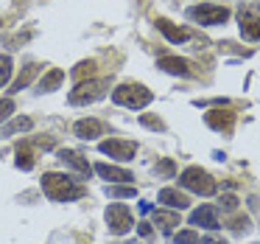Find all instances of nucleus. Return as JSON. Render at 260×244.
<instances>
[{
    "label": "nucleus",
    "instance_id": "nucleus-4",
    "mask_svg": "<svg viewBox=\"0 0 260 244\" xmlns=\"http://www.w3.org/2000/svg\"><path fill=\"white\" fill-rule=\"evenodd\" d=\"M109 90V79H87V82H79L76 90H70V104H92L98 98H104Z\"/></svg>",
    "mask_w": 260,
    "mask_h": 244
},
{
    "label": "nucleus",
    "instance_id": "nucleus-15",
    "mask_svg": "<svg viewBox=\"0 0 260 244\" xmlns=\"http://www.w3.org/2000/svg\"><path fill=\"white\" fill-rule=\"evenodd\" d=\"M157 29L165 34V40H168V42H187V40L193 37L187 29H179V25H171L168 20H162V17L157 20Z\"/></svg>",
    "mask_w": 260,
    "mask_h": 244
},
{
    "label": "nucleus",
    "instance_id": "nucleus-21",
    "mask_svg": "<svg viewBox=\"0 0 260 244\" xmlns=\"http://www.w3.org/2000/svg\"><path fill=\"white\" fill-rule=\"evenodd\" d=\"M17 169H23V171L34 169V154H31V143L28 141H23L17 146Z\"/></svg>",
    "mask_w": 260,
    "mask_h": 244
},
{
    "label": "nucleus",
    "instance_id": "nucleus-13",
    "mask_svg": "<svg viewBox=\"0 0 260 244\" xmlns=\"http://www.w3.org/2000/svg\"><path fill=\"white\" fill-rule=\"evenodd\" d=\"M157 199L165 205V208H171V210H185L187 205H190V199H187L182 191H176V188H162Z\"/></svg>",
    "mask_w": 260,
    "mask_h": 244
},
{
    "label": "nucleus",
    "instance_id": "nucleus-5",
    "mask_svg": "<svg viewBox=\"0 0 260 244\" xmlns=\"http://www.w3.org/2000/svg\"><path fill=\"white\" fill-rule=\"evenodd\" d=\"M187 17L199 25H224L230 20V9L215 6V3H199L187 9Z\"/></svg>",
    "mask_w": 260,
    "mask_h": 244
},
{
    "label": "nucleus",
    "instance_id": "nucleus-29",
    "mask_svg": "<svg viewBox=\"0 0 260 244\" xmlns=\"http://www.w3.org/2000/svg\"><path fill=\"white\" fill-rule=\"evenodd\" d=\"M221 208H224V210H235V208H238V197L224 194V197H221Z\"/></svg>",
    "mask_w": 260,
    "mask_h": 244
},
{
    "label": "nucleus",
    "instance_id": "nucleus-32",
    "mask_svg": "<svg viewBox=\"0 0 260 244\" xmlns=\"http://www.w3.org/2000/svg\"><path fill=\"white\" fill-rule=\"evenodd\" d=\"M137 233H140V236H151V225H148V222H140Z\"/></svg>",
    "mask_w": 260,
    "mask_h": 244
},
{
    "label": "nucleus",
    "instance_id": "nucleus-26",
    "mask_svg": "<svg viewBox=\"0 0 260 244\" xmlns=\"http://www.w3.org/2000/svg\"><path fill=\"white\" fill-rule=\"evenodd\" d=\"M14 113V98H0V121H6Z\"/></svg>",
    "mask_w": 260,
    "mask_h": 244
},
{
    "label": "nucleus",
    "instance_id": "nucleus-19",
    "mask_svg": "<svg viewBox=\"0 0 260 244\" xmlns=\"http://www.w3.org/2000/svg\"><path fill=\"white\" fill-rule=\"evenodd\" d=\"M31 126H34V121L31 118H12L6 126H0V138H12V135H20V132H28Z\"/></svg>",
    "mask_w": 260,
    "mask_h": 244
},
{
    "label": "nucleus",
    "instance_id": "nucleus-17",
    "mask_svg": "<svg viewBox=\"0 0 260 244\" xmlns=\"http://www.w3.org/2000/svg\"><path fill=\"white\" fill-rule=\"evenodd\" d=\"M64 82V70L62 68H51L48 73H42L40 79V93H53L59 90V85Z\"/></svg>",
    "mask_w": 260,
    "mask_h": 244
},
{
    "label": "nucleus",
    "instance_id": "nucleus-9",
    "mask_svg": "<svg viewBox=\"0 0 260 244\" xmlns=\"http://www.w3.org/2000/svg\"><path fill=\"white\" fill-rule=\"evenodd\" d=\"M238 25H241L243 40H249V42H257L260 40V14L243 12V9H241V14H238Z\"/></svg>",
    "mask_w": 260,
    "mask_h": 244
},
{
    "label": "nucleus",
    "instance_id": "nucleus-23",
    "mask_svg": "<svg viewBox=\"0 0 260 244\" xmlns=\"http://www.w3.org/2000/svg\"><path fill=\"white\" fill-rule=\"evenodd\" d=\"M92 70H95V59H87V62H79V65H76L73 76H76L79 82H84V76L90 79V76H92Z\"/></svg>",
    "mask_w": 260,
    "mask_h": 244
},
{
    "label": "nucleus",
    "instance_id": "nucleus-16",
    "mask_svg": "<svg viewBox=\"0 0 260 244\" xmlns=\"http://www.w3.org/2000/svg\"><path fill=\"white\" fill-rule=\"evenodd\" d=\"M95 171L104 177V180H109V182H132L135 180L126 169H118V166H109V163H98Z\"/></svg>",
    "mask_w": 260,
    "mask_h": 244
},
{
    "label": "nucleus",
    "instance_id": "nucleus-14",
    "mask_svg": "<svg viewBox=\"0 0 260 244\" xmlns=\"http://www.w3.org/2000/svg\"><path fill=\"white\" fill-rule=\"evenodd\" d=\"M59 160H62V163H68L70 169H76L81 177H90V171H92L90 163H87L79 152H73V149H62V152H59Z\"/></svg>",
    "mask_w": 260,
    "mask_h": 244
},
{
    "label": "nucleus",
    "instance_id": "nucleus-31",
    "mask_svg": "<svg viewBox=\"0 0 260 244\" xmlns=\"http://www.w3.org/2000/svg\"><path fill=\"white\" fill-rule=\"evenodd\" d=\"M199 244H226L224 238H215V236H207V238H199Z\"/></svg>",
    "mask_w": 260,
    "mask_h": 244
},
{
    "label": "nucleus",
    "instance_id": "nucleus-10",
    "mask_svg": "<svg viewBox=\"0 0 260 244\" xmlns=\"http://www.w3.org/2000/svg\"><path fill=\"white\" fill-rule=\"evenodd\" d=\"M190 225H199L204 227V230H218V210L213 208V205H202V208H196L190 213Z\"/></svg>",
    "mask_w": 260,
    "mask_h": 244
},
{
    "label": "nucleus",
    "instance_id": "nucleus-22",
    "mask_svg": "<svg viewBox=\"0 0 260 244\" xmlns=\"http://www.w3.org/2000/svg\"><path fill=\"white\" fill-rule=\"evenodd\" d=\"M107 197H112V199H132V197H137V191H135V185H107Z\"/></svg>",
    "mask_w": 260,
    "mask_h": 244
},
{
    "label": "nucleus",
    "instance_id": "nucleus-24",
    "mask_svg": "<svg viewBox=\"0 0 260 244\" xmlns=\"http://www.w3.org/2000/svg\"><path fill=\"white\" fill-rule=\"evenodd\" d=\"M12 70H14L12 59H9V57H3V53H0V87H3V85H6L9 79H12Z\"/></svg>",
    "mask_w": 260,
    "mask_h": 244
},
{
    "label": "nucleus",
    "instance_id": "nucleus-27",
    "mask_svg": "<svg viewBox=\"0 0 260 244\" xmlns=\"http://www.w3.org/2000/svg\"><path fill=\"white\" fill-rule=\"evenodd\" d=\"M140 124H143V126H148V129H159V132L165 129V124H162L159 118H154V115H143Z\"/></svg>",
    "mask_w": 260,
    "mask_h": 244
},
{
    "label": "nucleus",
    "instance_id": "nucleus-18",
    "mask_svg": "<svg viewBox=\"0 0 260 244\" xmlns=\"http://www.w3.org/2000/svg\"><path fill=\"white\" fill-rule=\"evenodd\" d=\"M40 65H34V62H31V65H25V68H23V73H20L17 76V79H14V85H12V93H20V90H25V87H28L31 85V82H34L37 79V76H40Z\"/></svg>",
    "mask_w": 260,
    "mask_h": 244
},
{
    "label": "nucleus",
    "instance_id": "nucleus-3",
    "mask_svg": "<svg viewBox=\"0 0 260 244\" xmlns=\"http://www.w3.org/2000/svg\"><path fill=\"white\" fill-rule=\"evenodd\" d=\"M179 185L187 188V191H193V194H199V197H213V194L218 191V182H215L204 169H199V166H190V169L182 171Z\"/></svg>",
    "mask_w": 260,
    "mask_h": 244
},
{
    "label": "nucleus",
    "instance_id": "nucleus-12",
    "mask_svg": "<svg viewBox=\"0 0 260 244\" xmlns=\"http://www.w3.org/2000/svg\"><path fill=\"white\" fill-rule=\"evenodd\" d=\"M204 124L215 132H230L232 124H235V113H230V110H224V113H221V110H210V113L204 115Z\"/></svg>",
    "mask_w": 260,
    "mask_h": 244
},
{
    "label": "nucleus",
    "instance_id": "nucleus-8",
    "mask_svg": "<svg viewBox=\"0 0 260 244\" xmlns=\"http://www.w3.org/2000/svg\"><path fill=\"white\" fill-rule=\"evenodd\" d=\"M157 65L165 73H174V76H185V79H193V76H196L193 62H187V59H182V57H159Z\"/></svg>",
    "mask_w": 260,
    "mask_h": 244
},
{
    "label": "nucleus",
    "instance_id": "nucleus-2",
    "mask_svg": "<svg viewBox=\"0 0 260 244\" xmlns=\"http://www.w3.org/2000/svg\"><path fill=\"white\" fill-rule=\"evenodd\" d=\"M112 101L120 104V107L129 110H143L154 101V93L148 90L146 85H137V82H126V85L115 87L112 90Z\"/></svg>",
    "mask_w": 260,
    "mask_h": 244
},
{
    "label": "nucleus",
    "instance_id": "nucleus-25",
    "mask_svg": "<svg viewBox=\"0 0 260 244\" xmlns=\"http://www.w3.org/2000/svg\"><path fill=\"white\" fill-rule=\"evenodd\" d=\"M176 244H199V233L196 230H179L174 236Z\"/></svg>",
    "mask_w": 260,
    "mask_h": 244
},
{
    "label": "nucleus",
    "instance_id": "nucleus-7",
    "mask_svg": "<svg viewBox=\"0 0 260 244\" xmlns=\"http://www.w3.org/2000/svg\"><path fill=\"white\" fill-rule=\"evenodd\" d=\"M98 149H101L104 154H109V157L120 160V163H129V160L137 154V146H135V143H132V141H120V138L101 141V143H98Z\"/></svg>",
    "mask_w": 260,
    "mask_h": 244
},
{
    "label": "nucleus",
    "instance_id": "nucleus-20",
    "mask_svg": "<svg viewBox=\"0 0 260 244\" xmlns=\"http://www.w3.org/2000/svg\"><path fill=\"white\" fill-rule=\"evenodd\" d=\"M154 225H159L165 233H171L179 225V213L176 210H154Z\"/></svg>",
    "mask_w": 260,
    "mask_h": 244
},
{
    "label": "nucleus",
    "instance_id": "nucleus-1",
    "mask_svg": "<svg viewBox=\"0 0 260 244\" xmlns=\"http://www.w3.org/2000/svg\"><path fill=\"white\" fill-rule=\"evenodd\" d=\"M42 191L53 202H73V199H81L87 194L84 185H79L70 174H59V171L42 174Z\"/></svg>",
    "mask_w": 260,
    "mask_h": 244
},
{
    "label": "nucleus",
    "instance_id": "nucleus-30",
    "mask_svg": "<svg viewBox=\"0 0 260 244\" xmlns=\"http://www.w3.org/2000/svg\"><path fill=\"white\" fill-rule=\"evenodd\" d=\"M230 227L232 230H249V216H235Z\"/></svg>",
    "mask_w": 260,
    "mask_h": 244
},
{
    "label": "nucleus",
    "instance_id": "nucleus-28",
    "mask_svg": "<svg viewBox=\"0 0 260 244\" xmlns=\"http://www.w3.org/2000/svg\"><path fill=\"white\" fill-rule=\"evenodd\" d=\"M154 171H157V174H165V177H171L176 171V166L171 163V160H159L157 166H154Z\"/></svg>",
    "mask_w": 260,
    "mask_h": 244
},
{
    "label": "nucleus",
    "instance_id": "nucleus-6",
    "mask_svg": "<svg viewBox=\"0 0 260 244\" xmlns=\"http://www.w3.org/2000/svg\"><path fill=\"white\" fill-rule=\"evenodd\" d=\"M132 225H135V219H132V210L126 208V205L115 202L107 208V227L109 233H115V236H123V233L132 230Z\"/></svg>",
    "mask_w": 260,
    "mask_h": 244
},
{
    "label": "nucleus",
    "instance_id": "nucleus-11",
    "mask_svg": "<svg viewBox=\"0 0 260 244\" xmlns=\"http://www.w3.org/2000/svg\"><path fill=\"white\" fill-rule=\"evenodd\" d=\"M73 132L81 138V141H95L98 135H104V132H107V124H104V121H98V118H81V121H76Z\"/></svg>",
    "mask_w": 260,
    "mask_h": 244
}]
</instances>
